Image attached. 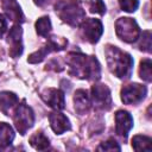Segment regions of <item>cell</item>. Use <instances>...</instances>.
I'll return each instance as SVG.
<instances>
[{"label":"cell","mask_w":152,"mask_h":152,"mask_svg":"<svg viewBox=\"0 0 152 152\" xmlns=\"http://www.w3.org/2000/svg\"><path fill=\"white\" fill-rule=\"evenodd\" d=\"M66 63L70 66V74L74 76L89 80L100 78V64L95 57L71 52L66 56Z\"/></svg>","instance_id":"cell-1"},{"label":"cell","mask_w":152,"mask_h":152,"mask_svg":"<svg viewBox=\"0 0 152 152\" xmlns=\"http://www.w3.org/2000/svg\"><path fill=\"white\" fill-rule=\"evenodd\" d=\"M106 56L108 66L115 76L120 78H128L131 76L133 59L128 53L121 51L116 46H108Z\"/></svg>","instance_id":"cell-2"},{"label":"cell","mask_w":152,"mask_h":152,"mask_svg":"<svg viewBox=\"0 0 152 152\" xmlns=\"http://www.w3.org/2000/svg\"><path fill=\"white\" fill-rule=\"evenodd\" d=\"M56 11L61 19L74 26L81 24L86 17V12L76 1L62 0L56 5Z\"/></svg>","instance_id":"cell-3"},{"label":"cell","mask_w":152,"mask_h":152,"mask_svg":"<svg viewBox=\"0 0 152 152\" xmlns=\"http://www.w3.org/2000/svg\"><path fill=\"white\" fill-rule=\"evenodd\" d=\"M115 32L118 37L126 43L135 42L140 34L139 26L137 25L135 20H133L132 18L118 19L115 23Z\"/></svg>","instance_id":"cell-4"},{"label":"cell","mask_w":152,"mask_h":152,"mask_svg":"<svg viewBox=\"0 0 152 152\" xmlns=\"http://www.w3.org/2000/svg\"><path fill=\"white\" fill-rule=\"evenodd\" d=\"M13 119H14L15 127L20 134H25L26 131L30 127H32L34 122V115H33L32 109L24 102L17 107Z\"/></svg>","instance_id":"cell-5"},{"label":"cell","mask_w":152,"mask_h":152,"mask_svg":"<svg viewBox=\"0 0 152 152\" xmlns=\"http://www.w3.org/2000/svg\"><path fill=\"white\" fill-rule=\"evenodd\" d=\"M146 91L147 90L145 86H141L138 83L127 84L121 90V100L126 104H134L140 102L145 97Z\"/></svg>","instance_id":"cell-6"},{"label":"cell","mask_w":152,"mask_h":152,"mask_svg":"<svg viewBox=\"0 0 152 152\" xmlns=\"http://www.w3.org/2000/svg\"><path fill=\"white\" fill-rule=\"evenodd\" d=\"M91 101L94 106L101 109H108L112 103L110 91L104 84H94L91 87Z\"/></svg>","instance_id":"cell-7"},{"label":"cell","mask_w":152,"mask_h":152,"mask_svg":"<svg viewBox=\"0 0 152 152\" xmlns=\"http://www.w3.org/2000/svg\"><path fill=\"white\" fill-rule=\"evenodd\" d=\"M102 24L99 19H86L82 24L84 38L90 43H96L102 34Z\"/></svg>","instance_id":"cell-8"},{"label":"cell","mask_w":152,"mask_h":152,"mask_svg":"<svg viewBox=\"0 0 152 152\" xmlns=\"http://www.w3.org/2000/svg\"><path fill=\"white\" fill-rule=\"evenodd\" d=\"M133 127V118L126 110H119L115 114V132L119 137L126 139L128 132Z\"/></svg>","instance_id":"cell-9"},{"label":"cell","mask_w":152,"mask_h":152,"mask_svg":"<svg viewBox=\"0 0 152 152\" xmlns=\"http://www.w3.org/2000/svg\"><path fill=\"white\" fill-rule=\"evenodd\" d=\"M8 43H10V55L12 57H19L23 52L21 44V27L19 24L14 25L8 33Z\"/></svg>","instance_id":"cell-10"},{"label":"cell","mask_w":152,"mask_h":152,"mask_svg":"<svg viewBox=\"0 0 152 152\" xmlns=\"http://www.w3.org/2000/svg\"><path fill=\"white\" fill-rule=\"evenodd\" d=\"M42 97L45 101V103H48L50 107H52L56 110L64 108V104H65L64 94H63V91H61L58 89H53V88L46 89L42 94Z\"/></svg>","instance_id":"cell-11"},{"label":"cell","mask_w":152,"mask_h":152,"mask_svg":"<svg viewBox=\"0 0 152 152\" xmlns=\"http://www.w3.org/2000/svg\"><path fill=\"white\" fill-rule=\"evenodd\" d=\"M49 121H50L51 128H52L53 132L57 133V134H62V133H64L65 131L70 129L69 119H68L64 114H62V113H58V112L50 113V114H49Z\"/></svg>","instance_id":"cell-12"},{"label":"cell","mask_w":152,"mask_h":152,"mask_svg":"<svg viewBox=\"0 0 152 152\" xmlns=\"http://www.w3.org/2000/svg\"><path fill=\"white\" fill-rule=\"evenodd\" d=\"M74 101H75V109L80 114L87 113L89 107H90V104H91L88 93L86 90H83V89H80V90H77L75 93Z\"/></svg>","instance_id":"cell-13"},{"label":"cell","mask_w":152,"mask_h":152,"mask_svg":"<svg viewBox=\"0 0 152 152\" xmlns=\"http://www.w3.org/2000/svg\"><path fill=\"white\" fill-rule=\"evenodd\" d=\"M2 7L12 20H15L18 23L24 20L21 10L15 0H2Z\"/></svg>","instance_id":"cell-14"},{"label":"cell","mask_w":152,"mask_h":152,"mask_svg":"<svg viewBox=\"0 0 152 152\" xmlns=\"http://www.w3.org/2000/svg\"><path fill=\"white\" fill-rule=\"evenodd\" d=\"M18 102V97L15 94L10 91L0 93V110L6 115H10V109H12Z\"/></svg>","instance_id":"cell-15"},{"label":"cell","mask_w":152,"mask_h":152,"mask_svg":"<svg viewBox=\"0 0 152 152\" xmlns=\"http://www.w3.org/2000/svg\"><path fill=\"white\" fill-rule=\"evenodd\" d=\"M14 138V132L12 127L6 124L1 122L0 124V147H6L8 146Z\"/></svg>","instance_id":"cell-16"},{"label":"cell","mask_w":152,"mask_h":152,"mask_svg":"<svg viewBox=\"0 0 152 152\" xmlns=\"http://www.w3.org/2000/svg\"><path fill=\"white\" fill-rule=\"evenodd\" d=\"M132 146L135 151H150L151 138L145 135H135L132 139Z\"/></svg>","instance_id":"cell-17"},{"label":"cell","mask_w":152,"mask_h":152,"mask_svg":"<svg viewBox=\"0 0 152 152\" xmlns=\"http://www.w3.org/2000/svg\"><path fill=\"white\" fill-rule=\"evenodd\" d=\"M30 142L31 145L36 148V150H45L49 147V139L44 135V133L42 132H36L31 139H30Z\"/></svg>","instance_id":"cell-18"},{"label":"cell","mask_w":152,"mask_h":152,"mask_svg":"<svg viewBox=\"0 0 152 152\" xmlns=\"http://www.w3.org/2000/svg\"><path fill=\"white\" fill-rule=\"evenodd\" d=\"M36 30H37V33L39 36H48L50 30H51V21L48 17H43V18H39L36 23Z\"/></svg>","instance_id":"cell-19"},{"label":"cell","mask_w":152,"mask_h":152,"mask_svg":"<svg viewBox=\"0 0 152 152\" xmlns=\"http://www.w3.org/2000/svg\"><path fill=\"white\" fill-rule=\"evenodd\" d=\"M139 74L140 77L146 81V82H151L152 78V74H151V59H144L140 63V69H139Z\"/></svg>","instance_id":"cell-20"},{"label":"cell","mask_w":152,"mask_h":152,"mask_svg":"<svg viewBox=\"0 0 152 152\" xmlns=\"http://www.w3.org/2000/svg\"><path fill=\"white\" fill-rule=\"evenodd\" d=\"M89 8H90V12L97 13V14H104L106 12V6L102 0H90Z\"/></svg>","instance_id":"cell-21"},{"label":"cell","mask_w":152,"mask_h":152,"mask_svg":"<svg viewBox=\"0 0 152 152\" xmlns=\"http://www.w3.org/2000/svg\"><path fill=\"white\" fill-rule=\"evenodd\" d=\"M119 4L120 7L126 12H133L139 6L138 0H119Z\"/></svg>","instance_id":"cell-22"},{"label":"cell","mask_w":152,"mask_h":152,"mask_svg":"<svg viewBox=\"0 0 152 152\" xmlns=\"http://www.w3.org/2000/svg\"><path fill=\"white\" fill-rule=\"evenodd\" d=\"M97 150H104V151H114V150H118V151H120V146L118 145V142L113 138H110L107 141L102 142L97 147Z\"/></svg>","instance_id":"cell-23"},{"label":"cell","mask_w":152,"mask_h":152,"mask_svg":"<svg viewBox=\"0 0 152 152\" xmlns=\"http://www.w3.org/2000/svg\"><path fill=\"white\" fill-rule=\"evenodd\" d=\"M140 46H141V50L150 52L151 50V32L150 31H145L142 33V40H141Z\"/></svg>","instance_id":"cell-24"},{"label":"cell","mask_w":152,"mask_h":152,"mask_svg":"<svg viewBox=\"0 0 152 152\" xmlns=\"http://www.w3.org/2000/svg\"><path fill=\"white\" fill-rule=\"evenodd\" d=\"M6 30H7V21H6V18L0 14V38H1L2 34L6 32Z\"/></svg>","instance_id":"cell-25"},{"label":"cell","mask_w":152,"mask_h":152,"mask_svg":"<svg viewBox=\"0 0 152 152\" xmlns=\"http://www.w3.org/2000/svg\"><path fill=\"white\" fill-rule=\"evenodd\" d=\"M48 1H50V0H34V2H36L38 6H43V5H45Z\"/></svg>","instance_id":"cell-26"}]
</instances>
